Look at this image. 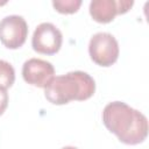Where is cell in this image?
<instances>
[{"mask_svg":"<svg viewBox=\"0 0 149 149\" xmlns=\"http://www.w3.org/2000/svg\"><path fill=\"white\" fill-rule=\"evenodd\" d=\"M105 127L125 144L142 143L148 135V120L140 111L122 101H113L102 111Z\"/></svg>","mask_w":149,"mask_h":149,"instance_id":"cell-1","label":"cell"},{"mask_svg":"<svg viewBox=\"0 0 149 149\" xmlns=\"http://www.w3.org/2000/svg\"><path fill=\"white\" fill-rule=\"evenodd\" d=\"M94 79L86 72L72 71L54 77L44 87V95L54 105H65L72 100L83 101L93 95Z\"/></svg>","mask_w":149,"mask_h":149,"instance_id":"cell-2","label":"cell"},{"mask_svg":"<svg viewBox=\"0 0 149 149\" xmlns=\"http://www.w3.org/2000/svg\"><path fill=\"white\" fill-rule=\"evenodd\" d=\"M88 54L95 64L105 68L111 66L119 57L118 41L109 33H97L90 40Z\"/></svg>","mask_w":149,"mask_h":149,"instance_id":"cell-3","label":"cell"},{"mask_svg":"<svg viewBox=\"0 0 149 149\" xmlns=\"http://www.w3.org/2000/svg\"><path fill=\"white\" fill-rule=\"evenodd\" d=\"M63 42L61 30L50 22L38 24L31 37L33 49L43 55H54L59 51Z\"/></svg>","mask_w":149,"mask_h":149,"instance_id":"cell-4","label":"cell"},{"mask_svg":"<svg viewBox=\"0 0 149 149\" xmlns=\"http://www.w3.org/2000/svg\"><path fill=\"white\" fill-rule=\"evenodd\" d=\"M28 36V24L20 15H8L0 21V41L8 49H19Z\"/></svg>","mask_w":149,"mask_h":149,"instance_id":"cell-5","label":"cell"},{"mask_svg":"<svg viewBox=\"0 0 149 149\" xmlns=\"http://www.w3.org/2000/svg\"><path fill=\"white\" fill-rule=\"evenodd\" d=\"M55 69L50 62L40 58H30L23 63L22 77L26 83L37 86L45 87L50 80L55 77Z\"/></svg>","mask_w":149,"mask_h":149,"instance_id":"cell-6","label":"cell"},{"mask_svg":"<svg viewBox=\"0 0 149 149\" xmlns=\"http://www.w3.org/2000/svg\"><path fill=\"white\" fill-rule=\"evenodd\" d=\"M90 14L99 23H108L119 14L118 1L115 0H93L90 3Z\"/></svg>","mask_w":149,"mask_h":149,"instance_id":"cell-7","label":"cell"},{"mask_svg":"<svg viewBox=\"0 0 149 149\" xmlns=\"http://www.w3.org/2000/svg\"><path fill=\"white\" fill-rule=\"evenodd\" d=\"M15 81L14 68L6 61L0 59V86L3 88L10 87Z\"/></svg>","mask_w":149,"mask_h":149,"instance_id":"cell-8","label":"cell"},{"mask_svg":"<svg viewBox=\"0 0 149 149\" xmlns=\"http://www.w3.org/2000/svg\"><path fill=\"white\" fill-rule=\"evenodd\" d=\"M54 8L62 14H73L81 6L80 0H57L52 1Z\"/></svg>","mask_w":149,"mask_h":149,"instance_id":"cell-9","label":"cell"},{"mask_svg":"<svg viewBox=\"0 0 149 149\" xmlns=\"http://www.w3.org/2000/svg\"><path fill=\"white\" fill-rule=\"evenodd\" d=\"M8 106V93L7 90L0 86V115L3 114Z\"/></svg>","mask_w":149,"mask_h":149,"instance_id":"cell-10","label":"cell"},{"mask_svg":"<svg viewBox=\"0 0 149 149\" xmlns=\"http://www.w3.org/2000/svg\"><path fill=\"white\" fill-rule=\"evenodd\" d=\"M118 1V10H119V14H125L127 13L130 7L133 6V1L130 0H116Z\"/></svg>","mask_w":149,"mask_h":149,"instance_id":"cell-11","label":"cell"},{"mask_svg":"<svg viewBox=\"0 0 149 149\" xmlns=\"http://www.w3.org/2000/svg\"><path fill=\"white\" fill-rule=\"evenodd\" d=\"M62 149H77L76 147H71V146H68V147H63Z\"/></svg>","mask_w":149,"mask_h":149,"instance_id":"cell-12","label":"cell"}]
</instances>
